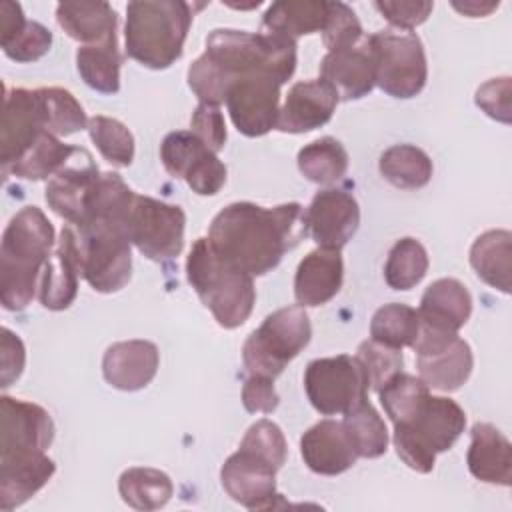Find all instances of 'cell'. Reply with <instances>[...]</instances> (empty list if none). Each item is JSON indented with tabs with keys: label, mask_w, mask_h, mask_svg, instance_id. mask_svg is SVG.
Instances as JSON below:
<instances>
[{
	"label": "cell",
	"mask_w": 512,
	"mask_h": 512,
	"mask_svg": "<svg viewBox=\"0 0 512 512\" xmlns=\"http://www.w3.org/2000/svg\"><path fill=\"white\" fill-rule=\"evenodd\" d=\"M58 26L84 46L116 38V12L108 2H60L56 6Z\"/></svg>",
	"instance_id": "cell-28"
},
{
	"label": "cell",
	"mask_w": 512,
	"mask_h": 512,
	"mask_svg": "<svg viewBox=\"0 0 512 512\" xmlns=\"http://www.w3.org/2000/svg\"><path fill=\"white\" fill-rule=\"evenodd\" d=\"M418 330V310L400 302L380 306L370 322V338L398 350H402L404 346H412L418 336Z\"/></svg>",
	"instance_id": "cell-39"
},
{
	"label": "cell",
	"mask_w": 512,
	"mask_h": 512,
	"mask_svg": "<svg viewBox=\"0 0 512 512\" xmlns=\"http://www.w3.org/2000/svg\"><path fill=\"white\" fill-rule=\"evenodd\" d=\"M304 224L318 248L340 250L358 230V202L342 188L320 190L304 212Z\"/></svg>",
	"instance_id": "cell-18"
},
{
	"label": "cell",
	"mask_w": 512,
	"mask_h": 512,
	"mask_svg": "<svg viewBox=\"0 0 512 512\" xmlns=\"http://www.w3.org/2000/svg\"><path fill=\"white\" fill-rule=\"evenodd\" d=\"M48 132L40 88H14L4 94V112L0 128V162L2 170L16 164Z\"/></svg>",
	"instance_id": "cell-16"
},
{
	"label": "cell",
	"mask_w": 512,
	"mask_h": 512,
	"mask_svg": "<svg viewBox=\"0 0 512 512\" xmlns=\"http://www.w3.org/2000/svg\"><path fill=\"white\" fill-rule=\"evenodd\" d=\"M78 248L74 228L68 224L60 232V240L50 254L40 282V302L48 310H66L78 294Z\"/></svg>",
	"instance_id": "cell-24"
},
{
	"label": "cell",
	"mask_w": 512,
	"mask_h": 512,
	"mask_svg": "<svg viewBox=\"0 0 512 512\" xmlns=\"http://www.w3.org/2000/svg\"><path fill=\"white\" fill-rule=\"evenodd\" d=\"M470 314L472 296L456 278H440L432 282L422 294L418 308L420 324L442 332H458L468 322Z\"/></svg>",
	"instance_id": "cell-27"
},
{
	"label": "cell",
	"mask_w": 512,
	"mask_h": 512,
	"mask_svg": "<svg viewBox=\"0 0 512 512\" xmlns=\"http://www.w3.org/2000/svg\"><path fill=\"white\" fill-rule=\"evenodd\" d=\"M100 170L84 148H76L72 158L46 184L44 198L48 206L68 224H78L84 212L86 198L98 180Z\"/></svg>",
	"instance_id": "cell-20"
},
{
	"label": "cell",
	"mask_w": 512,
	"mask_h": 512,
	"mask_svg": "<svg viewBox=\"0 0 512 512\" xmlns=\"http://www.w3.org/2000/svg\"><path fill=\"white\" fill-rule=\"evenodd\" d=\"M54 440L50 414L26 400L0 398V466L24 464L46 456Z\"/></svg>",
	"instance_id": "cell-11"
},
{
	"label": "cell",
	"mask_w": 512,
	"mask_h": 512,
	"mask_svg": "<svg viewBox=\"0 0 512 512\" xmlns=\"http://www.w3.org/2000/svg\"><path fill=\"white\" fill-rule=\"evenodd\" d=\"M184 226L186 214L180 206L136 194L128 218V238L140 254L154 262L176 258L184 248Z\"/></svg>",
	"instance_id": "cell-12"
},
{
	"label": "cell",
	"mask_w": 512,
	"mask_h": 512,
	"mask_svg": "<svg viewBox=\"0 0 512 512\" xmlns=\"http://www.w3.org/2000/svg\"><path fill=\"white\" fill-rule=\"evenodd\" d=\"M280 82L266 74L236 78L226 92V106L236 130L258 138L276 128L280 112Z\"/></svg>",
	"instance_id": "cell-15"
},
{
	"label": "cell",
	"mask_w": 512,
	"mask_h": 512,
	"mask_svg": "<svg viewBox=\"0 0 512 512\" xmlns=\"http://www.w3.org/2000/svg\"><path fill=\"white\" fill-rule=\"evenodd\" d=\"M280 398L274 390V380L250 374L242 386V404L248 412L270 414L276 410Z\"/></svg>",
	"instance_id": "cell-51"
},
{
	"label": "cell",
	"mask_w": 512,
	"mask_h": 512,
	"mask_svg": "<svg viewBox=\"0 0 512 512\" xmlns=\"http://www.w3.org/2000/svg\"><path fill=\"white\" fill-rule=\"evenodd\" d=\"M26 16L22 12V6L18 2L4 0L0 4V44L10 42L24 26H26Z\"/></svg>",
	"instance_id": "cell-52"
},
{
	"label": "cell",
	"mask_w": 512,
	"mask_h": 512,
	"mask_svg": "<svg viewBox=\"0 0 512 512\" xmlns=\"http://www.w3.org/2000/svg\"><path fill=\"white\" fill-rule=\"evenodd\" d=\"M304 464L322 476H336L352 468L358 460L356 450L338 420H320L300 438Z\"/></svg>",
	"instance_id": "cell-23"
},
{
	"label": "cell",
	"mask_w": 512,
	"mask_h": 512,
	"mask_svg": "<svg viewBox=\"0 0 512 512\" xmlns=\"http://www.w3.org/2000/svg\"><path fill=\"white\" fill-rule=\"evenodd\" d=\"M412 348L416 352L418 378L428 388L454 392L470 378L474 356L470 344L458 332H442L420 324Z\"/></svg>",
	"instance_id": "cell-13"
},
{
	"label": "cell",
	"mask_w": 512,
	"mask_h": 512,
	"mask_svg": "<svg viewBox=\"0 0 512 512\" xmlns=\"http://www.w3.org/2000/svg\"><path fill=\"white\" fill-rule=\"evenodd\" d=\"M204 56L228 84L252 74H266L284 84L296 70V40L270 32L216 28L206 36Z\"/></svg>",
	"instance_id": "cell-5"
},
{
	"label": "cell",
	"mask_w": 512,
	"mask_h": 512,
	"mask_svg": "<svg viewBox=\"0 0 512 512\" xmlns=\"http://www.w3.org/2000/svg\"><path fill=\"white\" fill-rule=\"evenodd\" d=\"M90 140L100 150L102 158L116 168H126L134 160V136L116 118L92 116L88 120Z\"/></svg>",
	"instance_id": "cell-41"
},
{
	"label": "cell",
	"mask_w": 512,
	"mask_h": 512,
	"mask_svg": "<svg viewBox=\"0 0 512 512\" xmlns=\"http://www.w3.org/2000/svg\"><path fill=\"white\" fill-rule=\"evenodd\" d=\"M374 62L376 84L392 98H414L422 92L428 66L422 40L414 32L380 30L368 36Z\"/></svg>",
	"instance_id": "cell-9"
},
{
	"label": "cell",
	"mask_w": 512,
	"mask_h": 512,
	"mask_svg": "<svg viewBox=\"0 0 512 512\" xmlns=\"http://www.w3.org/2000/svg\"><path fill=\"white\" fill-rule=\"evenodd\" d=\"M194 10L182 0H134L126 6V54L152 70L172 66L180 56Z\"/></svg>",
	"instance_id": "cell-3"
},
{
	"label": "cell",
	"mask_w": 512,
	"mask_h": 512,
	"mask_svg": "<svg viewBox=\"0 0 512 512\" xmlns=\"http://www.w3.org/2000/svg\"><path fill=\"white\" fill-rule=\"evenodd\" d=\"M26 362V348L18 334L8 328L0 330V386L8 388L20 378Z\"/></svg>",
	"instance_id": "cell-50"
},
{
	"label": "cell",
	"mask_w": 512,
	"mask_h": 512,
	"mask_svg": "<svg viewBox=\"0 0 512 512\" xmlns=\"http://www.w3.org/2000/svg\"><path fill=\"white\" fill-rule=\"evenodd\" d=\"M304 210L298 202L264 208L254 202H232L210 222L208 242L236 268L262 276L304 236Z\"/></svg>",
	"instance_id": "cell-1"
},
{
	"label": "cell",
	"mask_w": 512,
	"mask_h": 512,
	"mask_svg": "<svg viewBox=\"0 0 512 512\" xmlns=\"http://www.w3.org/2000/svg\"><path fill=\"white\" fill-rule=\"evenodd\" d=\"M466 426L458 402L446 396H428L420 410L402 424H394V448L402 462L416 472H430L436 454L454 446Z\"/></svg>",
	"instance_id": "cell-6"
},
{
	"label": "cell",
	"mask_w": 512,
	"mask_h": 512,
	"mask_svg": "<svg viewBox=\"0 0 512 512\" xmlns=\"http://www.w3.org/2000/svg\"><path fill=\"white\" fill-rule=\"evenodd\" d=\"M472 442L466 454L470 474L486 484H512V446L510 440L492 424L476 422L470 430Z\"/></svg>",
	"instance_id": "cell-26"
},
{
	"label": "cell",
	"mask_w": 512,
	"mask_h": 512,
	"mask_svg": "<svg viewBox=\"0 0 512 512\" xmlns=\"http://www.w3.org/2000/svg\"><path fill=\"white\" fill-rule=\"evenodd\" d=\"M470 264L482 282L508 294L512 276V234L508 230H488L480 234L470 248Z\"/></svg>",
	"instance_id": "cell-29"
},
{
	"label": "cell",
	"mask_w": 512,
	"mask_h": 512,
	"mask_svg": "<svg viewBox=\"0 0 512 512\" xmlns=\"http://www.w3.org/2000/svg\"><path fill=\"white\" fill-rule=\"evenodd\" d=\"M160 354L150 340H124L106 348L102 358L104 380L118 390L134 392L152 382Z\"/></svg>",
	"instance_id": "cell-22"
},
{
	"label": "cell",
	"mask_w": 512,
	"mask_h": 512,
	"mask_svg": "<svg viewBox=\"0 0 512 512\" xmlns=\"http://www.w3.org/2000/svg\"><path fill=\"white\" fill-rule=\"evenodd\" d=\"M312 326L304 306H284L264 318L246 338L242 360L250 374L276 378L310 342Z\"/></svg>",
	"instance_id": "cell-7"
},
{
	"label": "cell",
	"mask_w": 512,
	"mask_h": 512,
	"mask_svg": "<svg viewBox=\"0 0 512 512\" xmlns=\"http://www.w3.org/2000/svg\"><path fill=\"white\" fill-rule=\"evenodd\" d=\"M380 404L394 424L408 422L430 396V388L416 376L398 372L380 390Z\"/></svg>",
	"instance_id": "cell-40"
},
{
	"label": "cell",
	"mask_w": 512,
	"mask_h": 512,
	"mask_svg": "<svg viewBox=\"0 0 512 512\" xmlns=\"http://www.w3.org/2000/svg\"><path fill=\"white\" fill-rule=\"evenodd\" d=\"M356 360L364 370L368 390H374V392H378L394 374L402 372V366H404L402 350L386 346L372 338L364 340L358 346Z\"/></svg>",
	"instance_id": "cell-43"
},
{
	"label": "cell",
	"mask_w": 512,
	"mask_h": 512,
	"mask_svg": "<svg viewBox=\"0 0 512 512\" xmlns=\"http://www.w3.org/2000/svg\"><path fill=\"white\" fill-rule=\"evenodd\" d=\"M342 426L358 458H378L388 448V430L382 416L366 400L344 414Z\"/></svg>",
	"instance_id": "cell-36"
},
{
	"label": "cell",
	"mask_w": 512,
	"mask_h": 512,
	"mask_svg": "<svg viewBox=\"0 0 512 512\" xmlns=\"http://www.w3.org/2000/svg\"><path fill=\"white\" fill-rule=\"evenodd\" d=\"M428 272V252L416 238H400L388 252L384 280L394 290H410Z\"/></svg>",
	"instance_id": "cell-38"
},
{
	"label": "cell",
	"mask_w": 512,
	"mask_h": 512,
	"mask_svg": "<svg viewBox=\"0 0 512 512\" xmlns=\"http://www.w3.org/2000/svg\"><path fill=\"white\" fill-rule=\"evenodd\" d=\"M278 468L256 452L238 446L220 468V482L226 494L248 510H268L276 506Z\"/></svg>",
	"instance_id": "cell-17"
},
{
	"label": "cell",
	"mask_w": 512,
	"mask_h": 512,
	"mask_svg": "<svg viewBox=\"0 0 512 512\" xmlns=\"http://www.w3.org/2000/svg\"><path fill=\"white\" fill-rule=\"evenodd\" d=\"M304 390L310 404L324 416L346 414L368 398V382L356 356L316 358L304 370Z\"/></svg>",
	"instance_id": "cell-10"
},
{
	"label": "cell",
	"mask_w": 512,
	"mask_h": 512,
	"mask_svg": "<svg viewBox=\"0 0 512 512\" xmlns=\"http://www.w3.org/2000/svg\"><path fill=\"white\" fill-rule=\"evenodd\" d=\"M362 36V26L354 10L344 2H328V18L322 28V40L328 52L354 44Z\"/></svg>",
	"instance_id": "cell-45"
},
{
	"label": "cell",
	"mask_w": 512,
	"mask_h": 512,
	"mask_svg": "<svg viewBox=\"0 0 512 512\" xmlns=\"http://www.w3.org/2000/svg\"><path fill=\"white\" fill-rule=\"evenodd\" d=\"M72 228L76 234L80 276L96 292L112 294L122 290L132 276V242L128 232L100 222H88Z\"/></svg>",
	"instance_id": "cell-8"
},
{
	"label": "cell",
	"mask_w": 512,
	"mask_h": 512,
	"mask_svg": "<svg viewBox=\"0 0 512 512\" xmlns=\"http://www.w3.org/2000/svg\"><path fill=\"white\" fill-rule=\"evenodd\" d=\"M320 80L336 92L338 100L348 102L370 94L376 86V62L368 36L330 50L320 62Z\"/></svg>",
	"instance_id": "cell-19"
},
{
	"label": "cell",
	"mask_w": 512,
	"mask_h": 512,
	"mask_svg": "<svg viewBox=\"0 0 512 512\" xmlns=\"http://www.w3.org/2000/svg\"><path fill=\"white\" fill-rule=\"evenodd\" d=\"M52 46V32L34 20H28L26 26L6 44H2L4 54L16 62H34L42 58Z\"/></svg>",
	"instance_id": "cell-46"
},
{
	"label": "cell",
	"mask_w": 512,
	"mask_h": 512,
	"mask_svg": "<svg viewBox=\"0 0 512 512\" xmlns=\"http://www.w3.org/2000/svg\"><path fill=\"white\" fill-rule=\"evenodd\" d=\"M452 6L462 12L464 16L470 18H478V16H488L492 10L498 8V2H476V0H468V2H452Z\"/></svg>",
	"instance_id": "cell-53"
},
{
	"label": "cell",
	"mask_w": 512,
	"mask_h": 512,
	"mask_svg": "<svg viewBox=\"0 0 512 512\" xmlns=\"http://www.w3.org/2000/svg\"><path fill=\"white\" fill-rule=\"evenodd\" d=\"M338 104L336 92L320 78L296 82L278 112L276 130L302 134L324 126Z\"/></svg>",
	"instance_id": "cell-21"
},
{
	"label": "cell",
	"mask_w": 512,
	"mask_h": 512,
	"mask_svg": "<svg viewBox=\"0 0 512 512\" xmlns=\"http://www.w3.org/2000/svg\"><path fill=\"white\" fill-rule=\"evenodd\" d=\"M510 78L502 76V78H492L488 82H484L482 86H478L476 90V106L482 108L490 118L510 124Z\"/></svg>",
	"instance_id": "cell-49"
},
{
	"label": "cell",
	"mask_w": 512,
	"mask_h": 512,
	"mask_svg": "<svg viewBox=\"0 0 512 512\" xmlns=\"http://www.w3.org/2000/svg\"><path fill=\"white\" fill-rule=\"evenodd\" d=\"M160 160L170 176L186 180L192 192L200 196L218 194L226 182V166L192 132L166 134L160 144Z\"/></svg>",
	"instance_id": "cell-14"
},
{
	"label": "cell",
	"mask_w": 512,
	"mask_h": 512,
	"mask_svg": "<svg viewBox=\"0 0 512 512\" xmlns=\"http://www.w3.org/2000/svg\"><path fill=\"white\" fill-rule=\"evenodd\" d=\"M118 492L134 510H158L168 504L174 494V486L166 472L134 466L120 474Z\"/></svg>",
	"instance_id": "cell-34"
},
{
	"label": "cell",
	"mask_w": 512,
	"mask_h": 512,
	"mask_svg": "<svg viewBox=\"0 0 512 512\" xmlns=\"http://www.w3.org/2000/svg\"><path fill=\"white\" fill-rule=\"evenodd\" d=\"M186 278L222 328H238L252 314L254 276L224 260L208 238H198L192 244L186 258Z\"/></svg>",
	"instance_id": "cell-4"
},
{
	"label": "cell",
	"mask_w": 512,
	"mask_h": 512,
	"mask_svg": "<svg viewBox=\"0 0 512 512\" xmlns=\"http://www.w3.org/2000/svg\"><path fill=\"white\" fill-rule=\"evenodd\" d=\"M76 148L78 146H68L60 142L58 136L44 132L16 164L4 170V174H12L24 180H44L48 176L52 178L60 168L66 166Z\"/></svg>",
	"instance_id": "cell-37"
},
{
	"label": "cell",
	"mask_w": 512,
	"mask_h": 512,
	"mask_svg": "<svg viewBox=\"0 0 512 512\" xmlns=\"http://www.w3.org/2000/svg\"><path fill=\"white\" fill-rule=\"evenodd\" d=\"M344 264L340 250L316 248L304 256L294 276V296L300 306H322L342 286Z\"/></svg>",
	"instance_id": "cell-25"
},
{
	"label": "cell",
	"mask_w": 512,
	"mask_h": 512,
	"mask_svg": "<svg viewBox=\"0 0 512 512\" xmlns=\"http://www.w3.org/2000/svg\"><path fill=\"white\" fill-rule=\"evenodd\" d=\"M298 170L314 184L338 182L348 170V152L332 136L318 138L298 152Z\"/></svg>",
	"instance_id": "cell-35"
},
{
	"label": "cell",
	"mask_w": 512,
	"mask_h": 512,
	"mask_svg": "<svg viewBox=\"0 0 512 512\" xmlns=\"http://www.w3.org/2000/svg\"><path fill=\"white\" fill-rule=\"evenodd\" d=\"M374 8L396 28L400 30H406L410 32L412 28L420 26L422 22H426V18L430 16L432 8H434V2H428V0H396V2H390V0H380V2H374Z\"/></svg>",
	"instance_id": "cell-48"
},
{
	"label": "cell",
	"mask_w": 512,
	"mask_h": 512,
	"mask_svg": "<svg viewBox=\"0 0 512 512\" xmlns=\"http://www.w3.org/2000/svg\"><path fill=\"white\" fill-rule=\"evenodd\" d=\"M190 132L200 138L212 152H220L226 144V124L220 106L200 102L192 112Z\"/></svg>",
	"instance_id": "cell-47"
},
{
	"label": "cell",
	"mask_w": 512,
	"mask_h": 512,
	"mask_svg": "<svg viewBox=\"0 0 512 512\" xmlns=\"http://www.w3.org/2000/svg\"><path fill=\"white\" fill-rule=\"evenodd\" d=\"M120 66L122 54L118 50V38L102 44L80 46L76 52L80 78L86 86L102 94H116L120 90Z\"/></svg>",
	"instance_id": "cell-32"
},
{
	"label": "cell",
	"mask_w": 512,
	"mask_h": 512,
	"mask_svg": "<svg viewBox=\"0 0 512 512\" xmlns=\"http://www.w3.org/2000/svg\"><path fill=\"white\" fill-rule=\"evenodd\" d=\"M242 448H248L252 452H256L258 456H262L264 460H268L270 464H274L278 470L284 466L286 462V454H288V446H286V438L280 430L278 424H274L268 418H262L258 422H254L242 442Z\"/></svg>",
	"instance_id": "cell-44"
},
{
	"label": "cell",
	"mask_w": 512,
	"mask_h": 512,
	"mask_svg": "<svg viewBox=\"0 0 512 512\" xmlns=\"http://www.w3.org/2000/svg\"><path fill=\"white\" fill-rule=\"evenodd\" d=\"M54 472L56 464L48 456L24 464L0 466V510L10 512L22 506L48 484Z\"/></svg>",
	"instance_id": "cell-31"
},
{
	"label": "cell",
	"mask_w": 512,
	"mask_h": 512,
	"mask_svg": "<svg viewBox=\"0 0 512 512\" xmlns=\"http://www.w3.org/2000/svg\"><path fill=\"white\" fill-rule=\"evenodd\" d=\"M44 114H46V130L54 136H70L88 126V118L80 102L72 96V92L64 88H40Z\"/></svg>",
	"instance_id": "cell-42"
},
{
	"label": "cell",
	"mask_w": 512,
	"mask_h": 512,
	"mask_svg": "<svg viewBox=\"0 0 512 512\" xmlns=\"http://www.w3.org/2000/svg\"><path fill=\"white\" fill-rule=\"evenodd\" d=\"M328 18L324 0H280L268 6L262 16V32L296 40L298 36L322 32Z\"/></svg>",
	"instance_id": "cell-30"
},
{
	"label": "cell",
	"mask_w": 512,
	"mask_h": 512,
	"mask_svg": "<svg viewBox=\"0 0 512 512\" xmlns=\"http://www.w3.org/2000/svg\"><path fill=\"white\" fill-rule=\"evenodd\" d=\"M54 246V228L38 206H24L8 222L0 244V302L24 310Z\"/></svg>",
	"instance_id": "cell-2"
},
{
	"label": "cell",
	"mask_w": 512,
	"mask_h": 512,
	"mask_svg": "<svg viewBox=\"0 0 512 512\" xmlns=\"http://www.w3.org/2000/svg\"><path fill=\"white\" fill-rule=\"evenodd\" d=\"M378 170L392 186L416 190L430 182L434 166L430 156L412 144H396L382 152Z\"/></svg>",
	"instance_id": "cell-33"
}]
</instances>
